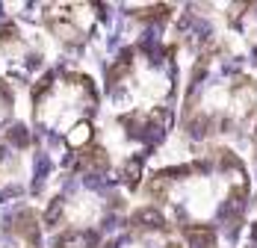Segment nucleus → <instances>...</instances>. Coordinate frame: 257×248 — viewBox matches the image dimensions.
I'll return each mask as SVG.
<instances>
[{
  "mask_svg": "<svg viewBox=\"0 0 257 248\" xmlns=\"http://www.w3.org/2000/svg\"><path fill=\"white\" fill-rule=\"evenodd\" d=\"M98 245V233L92 231H68L56 239V248H95Z\"/></svg>",
  "mask_w": 257,
  "mask_h": 248,
  "instance_id": "1",
  "label": "nucleus"
},
{
  "mask_svg": "<svg viewBox=\"0 0 257 248\" xmlns=\"http://www.w3.org/2000/svg\"><path fill=\"white\" fill-rule=\"evenodd\" d=\"M133 225H136V228H148V231H160V228H166V219H163L160 210L142 207V210L133 213Z\"/></svg>",
  "mask_w": 257,
  "mask_h": 248,
  "instance_id": "2",
  "label": "nucleus"
},
{
  "mask_svg": "<svg viewBox=\"0 0 257 248\" xmlns=\"http://www.w3.org/2000/svg\"><path fill=\"white\" fill-rule=\"evenodd\" d=\"M187 239L192 248H213L216 245V233L207 225H187Z\"/></svg>",
  "mask_w": 257,
  "mask_h": 248,
  "instance_id": "3",
  "label": "nucleus"
},
{
  "mask_svg": "<svg viewBox=\"0 0 257 248\" xmlns=\"http://www.w3.org/2000/svg\"><path fill=\"white\" fill-rule=\"evenodd\" d=\"M106 154L101 151V148H92V151H86L83 157H80V168L83 171H89V174H95V171H103L106 168Z\"/></svg>",
  "mask_w": 257,
  "mask_h": 248,
  "instance_id": "4",
  "label": "nucleus"
},
{
  "mask_svg": "<svg viewBox=\"0 0 257 248\" xmlns=\"http://www.w3.org/2000/svg\"><path fill=\"white\" fill-rule=\"evenodd\" d=\"M121 174H124V183H127V186H136V183H139V177H142V157L127 160Z\"/></svg>",
  "mask_w": 257,
  "mask_h": 248,
  "instance_id": "5",
  "label": "nucleus"
},
{
  "mask_svg": "<svg viewBox=\"0 0 257 248\" xmlns=\"http://www.w3.org/2000/svg\"><path fill=\"white\" fill-rule=\"evenodd\" d=\"M89 139H92V127L83 121V124H77L74 130L68 133V145H71V148H80V145H86Z\"/></svg>",
  "mask_w": 257,
  "mask_h": 248,
  "instance_id": "6",
  "label": "nucleus"
},
{
  "mask_svg": "<svg viewBox=\"0 0 257 248\" xmlns=\"http://www.w3.org/2000/svg\"><path fill=\"white\" fill-rule=\"evenodd\" d=\"M62 210H65V198H53L48 213H45V225H56V219L62 216Z\"/></svg>",
  "mask_w": 257,
  "mask_h": 248,
  "instance_id": "7",
  "label": "nucleus"
},
{
  "mask_svg": "<svg viewBox=\"0 0 257 248\" xmlns=\"http://www.w3.org/2000/svg\"><path fill=\"white\" fill-rule=\"evenodd\" d=\"M48 171H51V160H48L45 154H35V177H39V181H45Z\"/></svg>",
  "mask_w": 257,
  "mask_h": 248,
  "instance_id": "8",
  "label": "nucleus"
},
{
  "mask_svg": "<svg viewBox=\"0 0 257 248\" xmlns=\"http://www.w3.org/2000/svg\"><path fill=\"white\" fill-rule=\"evenodd\" d=\"M27 139H30V136H27V130H24L21 124H15V127L9 130V142H15L18 148H24V145H27Z\"/></svg>",
  "mask_w": 257,
  "mask_h": 248,
  "instance_id": "9",
  "label": "nucleus"
},
{
  "mask_svg": "<svg viewBox=\"0 0 257 248\" xmlns=\"http://www.w3.org/2000/svg\"><path fill=\"white\" fill-rule=\"evenodd\" d=\"M189 133H192V139H201L204 133H207V118L201 116V118H195L192 124H189Z\"/></svg>",
  "mask_w": 257,
  "mask_h": 248,
  "instance_id": "10",
  "label": "nucleus"
},
{
  "mask_svg": "<svg viewBox=\"0 0 257 248\" xmlns=\"http://www.w3.org/2000/svg\"><path fill=\"white\" fill-rule=\"evenodd\" d=\"M166 248H180V245H174V242H171V245H166Z\"/></svg>",
  "mask_w": 257,
  "mask_h": 248,
  "instance_id": "11",
  "label": "nucleus"
},
{
  "mask_svg": "<svg viewBox=\"0 0 257 248\" xmlns=\"http://www.w3.org/2000/svg\"><path fill=\"white\" fill-rule=\"evenodd\" d=\"M254 239H257V225H254Z\"/></svg>",
  "mask_w": 257,
  "mask_h": 248,
  "instance_id": "12",
  "label": "nucleus"
}]
</instances>
